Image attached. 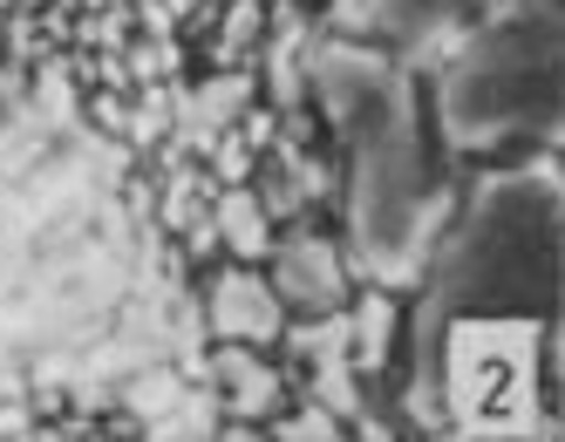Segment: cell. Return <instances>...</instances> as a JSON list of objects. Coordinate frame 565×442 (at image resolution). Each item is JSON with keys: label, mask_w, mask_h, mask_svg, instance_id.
<instances>
[{"label": "cell", "mask_w": 565, "mask_h": 442, "mask_svg": "<svg viewBox=\"0 0 565 442\" xmlns=\"http://www.w3.org/2000/svg\"><path fill=\"white\" fill-rule=\"evenodd\" d=\"M300 83L348 150V266L388 293L416 287L443 225V191L423 150L409 68L361 42H320L307 48Z\"/></svg>", "instance_id": "6da1fadb"}, {"label": "cell", "mask_w": 565, "mask_h": 442, "mask_svg": "<svg viewBox=\"0 0 565 442\" xmlns=\"http://www.w3.org/2000/svg\"><path fill=\"white\" fill-rule=\"evenodd\" d=\"M565 14L558 0H504L498 14L470 21L436 68V123L463 157H504L558 143L565 116Z\"/></svg>", "instance_id": "7a4b0ae2"}, {"label": "cell", "mask_w": 565, "mask_h": 442, "mask_svg": "<svg viewBox=\"0 0 565 442\" xmlns=\"http://www.w3.org/2000/svg\"><path fill=\"white\" fill-rule=\"evenodd\" d=\"M429 293L416 313V341L450 320H552L558 313V184L552 164L491 177L463 225L429 266Z\"/></svg>", "instance_id": "3957f363"}, {"label": "cell", "mask_w": 565, "mask_h": 442, "mask_svg": "<svg viewBox=\"0 0 565 442\" xmlns=\"http://www.w3.org/2000/svg\"><path fill=\"white\" fill-rule=\"evenodd\" d=\"M266 279H273V293L287 313H341L348 306V252L334 246V238H320V231H294V238H273V252H266Z\"/></svg>", "instance_id": "277c9868"}, {"label": "cell", "mask_w": 565, "mask_h": 442, "mask_svg": "<svg viewBox=\"0 0 565 442\" xmlns=\"http://www.w3.org/2000/svg\"><path fill=\"white\" fill-rule=\"evenodd\" d=\"M205 334L212 341H246V347H273L279 334H287V306H279L273 293V279L253 272L246 259L212 272V287H205Z\"/></svg>", "instance_id": "5b68a950"}, {"label": "cell", "mask_w": 565, "mask_h": 442, "mask_svg": "<svg viewBox=\"0 0 565 442\" xmlns=\"http://www.w3.org/2000/svg\"><path fill=\"white\" fill-rule=\"evenodd\" d=\"M477 21V0H361L354 28L382 34L395 55H443Z\"/></svg>", "instance_id": "8992f818"}, {"label": "cell", "mask_w": 565, "mask_h": 442, "mask_svg": "<svg viewBox=\"0 0 565 442\" xmlns=\"http://www.w3.org/2000/svg\"><path fill=\"white\" fill-rule=\"evenodd\" d=\"M212 388H218L232 422H266V416H279V401H287V375L266 360V347H246V341L212 347Z\"/></svg>", "instance_id": "52a82bcc"}, {"label": "cell", "mask_w": 565, "mask_h": 442, "mask_svg": "<svg viewBox=\"0 0 565 442\" xmlns=\"http://www.w3.org/2000/svg\"><path fill=\"white\" fill-rule=\"evenodd\" d=\"M212 231H218V246L246 266H259L273 252V218H266L253 184H218L212 191Z\"/></svg>", "instance_id": "ba28073f"}, {"label": "cell", "mask_w": 565, "mask_h": 442, "mask_svg": "<svg viewBox=\"0 0 565 442\" xmlns=\"http://www.w3.org/2000/svg\"><path fill=\"white\" fill-rule=\"evenodd\" d=\"M388 341H395V293L369 287L348 306V360H354V375H382L388 368Z\"/></svg>", "instance_id": "9c48e42d"}, {"label": "cell", "mask_w": 565, "mask_h": 442, "mask_svg": "<svg viewBox=\"0 0 565 442\" xmlns=\"http://www.w3.org/2000/svg\"><path fill=\"white\" fill-rule=\"evenodd\" d=\"M34 137H42V109H34L28 75L0 68V171H8L14 157H28V150H34Z\"/></svg>", "instance_id": "30bf717a"}, {"label": "cell", "mask_w": 565, "mask_h": 442, "mask_svg": "<svg viewBox=\"0 0 565 442\" xmlns=\"http://www.w3.org/2000/svg\"><path fill=\"white\" fill-rule=\"evenodd\" d=\"M259 21H266V8H259V0H238V8L225 14V28H218V42H212V55L232 68L238 55H246L253 42H259Z\"/></svg>", "instance_id": "8fae6325"}, {"label": "cell", "mask_w": 565, "mask_h": 442, "mask_svg": "<svg viewBox=\"0 0 565 442\" xmlns=\"http://www.w3.org/2000/svg\"><path fill=\"white\" fill-rule=\"evenodd\" d=\"M266 422H273V435H287V442H334V435H348L341 416H328L320 401H307L300 416H266Z\"/></svg>", "instance_id": "7c38bea8"}, {"label": "cell", "mask_w": 565, "mask_h": 442, "mask_svg": "<svg viewBox=\"0 0 565 442\" xmlns=\"http://www.w3.org/2000/svg\"><path fill=\"white\" fill-rule=\"evenodd\" d=\"M89 116H96L103 130H116V137H130V103L116 96V89H96V96H89Z\"/></svg>", "instance_id": "4fadbf2b"}, {"label": "cell", "mask_w": 565, "mask_h": 442, "mask_svg": "<svg viewBox=\"0 0 565 442\" xmlns=\"http://www.w3.org/2000/svg\"><path fill=\"white\" fill-rule=\"evenodd\" d=\"M14 246H21V205H14L8 191H0V259H8Z\"/></svg>", "instance_id": "5bb4252c"}, {"label": "cell", "mask_w": 565, "mask_h": 442, "mask_svg": "<svg viewBox=\"0 0 565 442\" xmlns=\"http://www.w3.org/2000/svg\"><path fill=\"white\" fill-rule=\"evenodd\" d=\"M0 435H34V416L21 401H0Z\"/></svg>", "instance_id": "9a60e30c"}]
</instances>
